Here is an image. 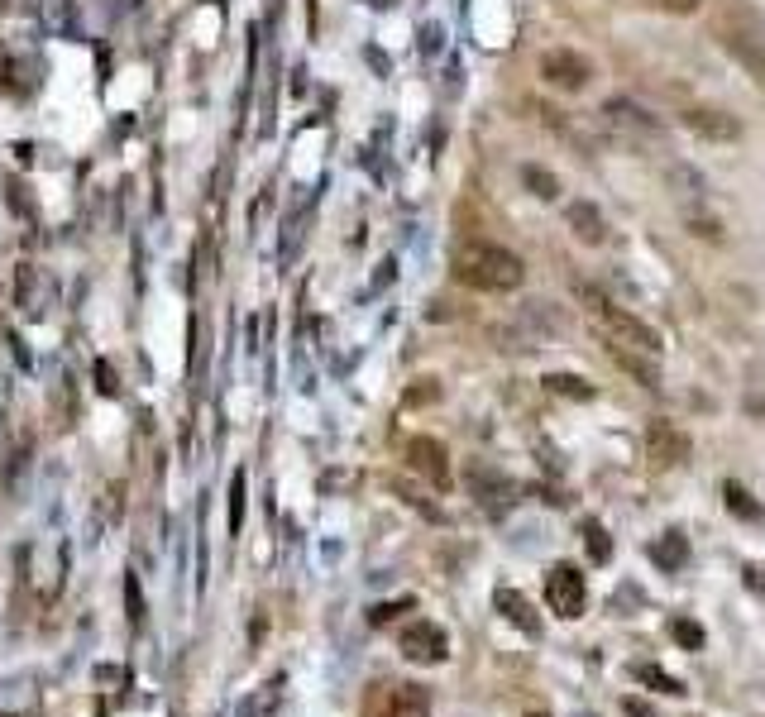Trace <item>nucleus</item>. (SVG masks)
Returning a JSON list of instances; mask_svg holds the SVG:
<instances>
[{
    "mask_svg": "<svg viewBox=\"0 0 765 717\" xmlns=\"http://www.w3.org/2000/svg\"><path fill=\"white\" fill-rule=\"evenodd\" d=\"M455 278L474 292H517L526 283V263L503 244L474 239L455 249Z\"/></svg>",
    "mask_w": 765,
    "mask_h": 717,
    "instance_id": "1",
    "label": "nucleus"
},
{
    "mask_svg": "<svg viewBox=\"0 0 765 717\" xmlns=\"http://www.w3.org/2000/svg\"><path fill=\"white\" fill-rule=\"evenodd\" d=\"M713 34H718L722 53H732V58L751 72V82L765 87V24L746 10L742 0H727V5H722Z\"/></svg>",
    "mask_w": 765,
    "mask_h": 717,
    "instance_id": "2",
    "label": "nucleus"
},
{
    "mask_svg": "<svg viewBox=\"0 0 765 717\" xmlns=\"http://www.w3.org/2000/svg\"><path fill=\"white\" fill-rule=\"evenodd\" d=\"M579 297L589 306V321L598 326V335H603L612 349H632V354H646V359H656L660 354V335L646 326V321H636L632 311H622V306L608 302V297L593 292V287H579Z\"/></svg>",
    "mask_w": 765,
    "mask_h": 717,
    "instance_id": "3",
    "label": "nucleus"
},
{
    "mask_svg": "<svg viewBox=\"0 0 765 717\" xmlns=\"http://www.w3.org/2000/svg\"><path fill=\"white\" fill-rule=\"evenodd\" d=\"M598 120H603L612 134H622V139H636V144H651V139L660 144V139H665V130H660L656 115H651V110H641L636 101H622V96L603 101Z\"/></svg>",
    "mask_w": 765,
    "mask_h": 717,
    "instance_id": "4",
    "label": "nucleus"
},
{
    "mask_svg": "<svg viewBox=\"0 0 765 717\" xmlns=\"http://www.w3.org/2000/svg\"><path fill=\"white\" fill-rule=\"evenodd\" d=\"M369 717H431V694L421 684H378L364 703Z\"/></svg>",
    "mask_w": 765,
    "mask_h": 717,
    "instance_id": "5",
    "label": "nucleus"
},
{
    "mask_svg": "<svg viewBox=\"0 0 765 717\" xmlns=\"http://www.w3.org/2000/svg\"><path fill=\"white\" fill-rule=\"evenodd\" d=\"M397 646H402V655H407L412 665H440V660L450 655V636H445V627H440V622L416 617V622H407V627H402Z\"/></svg>",
    "mask_w": 765,
    "mask_h": 717,
    "instance_id": "6",
    "label": "nucleus"
},
{
    "mask_svg": "<svg viewBox=\"0 0 765 717\" xmlns=\"http://www.w3.org/2000/svg\"><path fill=\"white\" fill-rule=\"evenodd\" d=\"M546 603L560 617H584V603H589V588H584V574L574 565H550V574H546Z\"/></svg>",
    "mask_w": 765,
    "mask_h": 717,
    "instance_id": "7",
    "label": "nucleus"
},
{
    "mask_svg": "<svg viewBox=\"0 0 765 717\" xmlns=\"http://www.w3.org/2000/svg\"><path fill=\"white\" fill-rule=\"evenodd\" d=\"M541 77H546L555 91H584L593 82V63L574 48H550L541 58Z\"/></svg>",
    "mask_w": 765,
    "mask_h": 717,
    "instance_id": "8",
    "label": "nucleus"
},
{
    "mask_svg": "<svg viewBox=\"0 0 765 717\" xmlns=\"http://www.w3.org/2000/svg\"><path fill=\"white\" fill-rule=\"evenodd\" d=\"M679 125L689 134H699L708 144H732V139H742V120L737 115H727L718 106H684L679 110Z\"/></svg>",
    "mask_w": 765,
    "mask_h": 717,
    "instance_id": "9",
    "label": "nucleus"
},
{
    "mask_svg": "<svg viewBox=\"0 0 765 717\" xmlns=\"http://www.w3.org/2000/svg\"><path fill=\"white\" fill-rule=\"evenodd\" d=\"M402 455H407V469H416L426 483L450 488V455H445V445H440V440H431V435H412Z\"/></svg>",
    "mask_w": 765,
    "mask_h": 717,
    "instance_id": "10",
    "label": "nucleus"
},
{
    "mask_svg": "<svg viewBox=\"0 0 765 717\" xmlns=\"http://www.w3.org/2000/svg\"><path fill=\"white\" fill-rule=\"evenodd\" d=\"M646 459L656 464V469H675L689 459V435L670 426V421H651V431H646Z\"/></svg>",
    "mask_w": 765,
    "mask_h": 717,
    "instance_id": "11",
    "label": "nucleus"
},
{
    "mask_svg": "<svg viewBox=\"0 0 765 717\" xmlns=\"http://www.w3.org/2000/svg\"><path fill=\"white\" fill-rule=\"evenodd\" d=\"M493 608L503 612L517 631H526V636H541V617H536V608L526 603L517 588H498V593H493Z\"/></svg>",
    "mask_w": 765,
    "mask_h": 717,
    "instance_id": "12",
    "label": "nucleus"
},
{
    "mask_svg": "<svg viewBox=\"0 0 765 717\" xmlns=\"http://www.w3.org/2000/svg\"><path fill=\"white\" fill-rule=\"evenodd\" d=\"M565 220H569V230H574V239H579V244H603V239H608L603 211H598L593 201H574V206L565 211Z\"/></svg>",
    "mask_w": 765,
    "mask_h": 717,
    "instance_id": "13",
    "label": "nucleus"
},
{
    "mask_svg": "<svg viewBox=\"0 0 765 717\" xmlns=\"http://www.w3.org/2000/svg\"><path fill=\"white\" fill-rule=\"evenodd\" d=\"M651 565H660L665 574H679V569L689 565V536L684 531H665L660 541H651Z\"/></svg>",
    "mask_w": 765,
    "mask_h": 717,
    "instance_id": "14",
    "label": "nucleus"
},
{
    "mask_svg": "<svg viewBox=\"0 0 765 717\" xmlns=\"http://www.w3.org/2000/svg\"><path fill=\"white\" fill-rule=\"evenodd\" d=\"M722 507H727L732 517H742V522H765V507L746 493L737 478H727V483H722Z\"/></svg>",
    "mask_w": 765,
    "mask_h": 717,
    "instance_id": "15",
    "label": "nucleus"
},
{
    "mask_svg": "<svg viewBox=\"0 0 765 717\" xmlns=\"http://www.w3.org/2000/svg\"><path fill=\"white\" fill-rule=\"evenodd\" d=\"M632 674L641 679V684H651V689H660V694H670V698L684 694V684H679L675 674H665L660 665H646V660H641V665H632Z\"/></svg>",
    "mask_w": 765,
    "mask_h": 717,
    "instance_id": "16",
    "label": "nucleus"
},
{
    "mask_svg": "<svg viewBox=\"0 0 765 717\" xmlns=\"http://www.w3.org/2000/svg\"><path fill=\"white\" fill-rule=\"evenodd\" d=\"M546 388L555 392V397H574V402H589L593 397V383L574 378V373H546Z\"/></svg>",
    "mask_w": 765,
    "mask_h": 717,
    "instance_id": "17",
    "label": "nucleus"
},
{
    "mask_svg": "<svg viewBox=\"0 0 765 717\" xmlns=\"http://www.w3.org/2000/svg\"><path fill=\"white\" fill-rule=\"evenodd\" d=\"M522 182L541 196V201H555V196H560V177L546 173V168H536V163H526V168H522Z\"/></svg>",
    "mask_w": 765,
    "mask_h": 717,
    "instance_id": "18",
    "label": "nucleus"
},
{
    "mask_svg": "<svg viewBox=\"0 0 765 717\" xmlns=\"http://www.w3.org/2000/svg\"><path fill=\"white\" fill-rule=\"evenodd\" d=\"M670 636H675L684 651H703V646H708V631H703L694 617H675V622H670Z\"/></svg>",
    "mask_w": 765,
    "mask_h": 717,
    "instance_id": "19",
    "label": "nucleus"
},
{
    "mask_svg": "<svg viewBox=\"0 0 765 717\" xmlns=\"http://www.w3.org/2000/svg\"><path fill=\"white\" fill-rule=\"evenodd\" d=\"M584 545H589L593 565H608L612 560V541H608V531H603L598 522H584Z\"/></svg>",
    "mask_w": 765,
    "mask_h": 717,
    "instance_id": "20",
    "label": "nucleus"
},
{
    "mask_svg": "<svg viewBox=\"0 0 765 717\" xmlns=\"http://www.w3.org/2000/svg\"><path fill=\"white\" fill-rule=\"evenodd\" d=\"M244 526V474H235V488H230V531Z\"/></svg>",
    "mask_w": 765,
    "mask_h": 717,
    "instance_id": "21",
    "label": "nucleus"
},
{
    "mask_svg": "<svg viewBox=\"0 0 765 717\" xmlns=\"http://www.w3.org/2000/svg\"><path fill=\"white\" fill-rule=\"evenodd\" d=\"M407 608H412V603H383V608L369 612V622H373V627H383V622H393L397 612H407Z\"/></svg>",
    "mask_w": 765,
    "mask_h": 717,
    "instance_id": "22",
    "label": "nucleus"
},
{
    "mask_svg": "<svg viewBox=\"0 0 765 717\" xmlns=\"http://www.w3.org/2000/svg\"><path fill=\"white\" fill-rule=\"evenodd\" d=\"M125 593H130V622H139L144 617V598H139V588H134V579L125 584Z\"/></svg>",
    "mask_w": 765,
    "mask_h": 717,
    "instance_id": "23",
    "label": "nucleus"
},
{
    "mask_svg": "<svg viewBox=\"0 0 765 717\" xmlns=\"http://www.w3.org/2000/svg\"><path fill=\"white\" fill-rule=\"evenodd\" d=\"M699 5H703V0H665V10H670V15H694Z\"/></svg>",
    "mask_w": 765,
    "mask_h": 717,
    "instance_id": "24",
    "label": "nucleus"
},
{
    "mask_svg": "<svg viewBox=\"0 0 765 717\" xmlns=\"http://www.w3.org/2000/svg\"><path fill=\"white\" fill-rule=\"evenodd\" d=\"M627 717H651V703H641V698H627Z\"/></svg>",
    "mask_w": 765,
    "mask_h": 717,
    "instance_id": "25",
    "label": "nucleus"
},
{
    "mask_svg": "<svg viewBox=\"0 0 765 717\" xmlns=\"http://www.w3.org/2000/svg\"><path fill=\"white\" fill-rule=\"evenodd\" d=\"M531 717H550V713H531Z\"/></svg>",
    "mask_w": 765,
    "mask_h": 717,
    "instance_id": "26",
    "label": "nucleus"
}]
</instances>
